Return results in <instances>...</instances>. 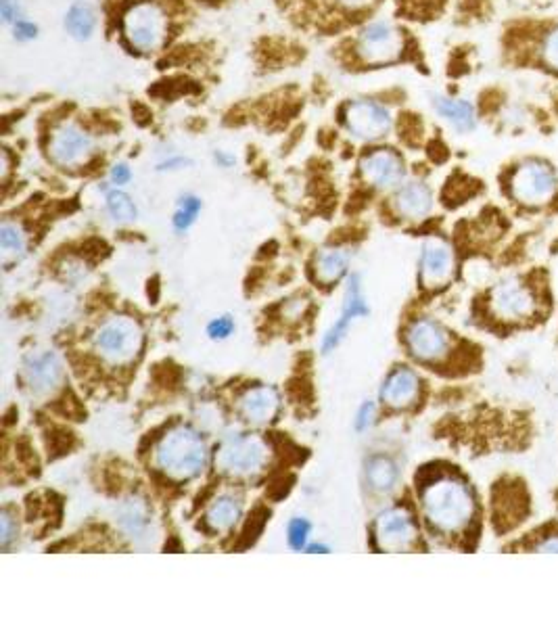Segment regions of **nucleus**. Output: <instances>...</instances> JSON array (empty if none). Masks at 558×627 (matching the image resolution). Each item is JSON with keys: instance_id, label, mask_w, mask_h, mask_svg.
Masks as SVG:
<instances>
[{"instance_id": "2", "label": "nucleus", "mask_w": 558, "mask_h": 627, "mask_svg": "<svg viewBox=\"0 0 558 627\" xmlns=\"http://www.w3.org/2000/svg\"><path fill=\"white\" fill-rule=\"evenodd\" d=\"M207 458L205 439L191 427H174L161 437L155 450L157 467L178 481L199 477L207 467Z\"/></svg>"}, {"instance_id": "19", "label": "nucleus", "mask_w": 558, "mask_h": 627, "mask_svg": "<svg viewBox=\"0 0 558 627\" xmlns=\"http://www.w3.org/2000/svg\"><path fill=\"white\" fill-rule=\"evenodd\" d=\"M118 525L132 540H145L151 529L149 508L141 498H126L118 506Z\"/></svg>"}, {"instance_id": "6", "label": "nucleus", "mask_w": 558, "mask_h": 627, "mask_svg": "<svg viewBox=\"0 0 558 627\" xmlns=\"http://www.w3.org/2000/svg\"><path fill=\"white\" fill-rule=\"evenodd\" d=\"M124 34L138 51H155L166 36V17L153 3H138L124 15Z\"/></svg>"}, {"instance_id": "16", "label": "nucleus", "mask_w": 558, "mask_h": 627, "mask_svg": "<svg viewBox=\"0 0 558 627\" xmlns=\"http://www.w3.org/2000/svg\"><path fill=\"white\" fill-rule=\"evenodd\" d=\"M364 314H368V308L364 304L360 283H358V278H352L350 287H347V295H345V304H343L341 316H339V320L333 324V329L327 333V337H324V341H322L324 354H329L331 350H335V347L341 343V339L345 337L347 329H350L352 324L360 316H364Z\"/></svg>"}, {"instance_id": "30", "label": "nucleus", "mask_w": 558, "mask_h": 627, "mask_svg": "<svg viewBox=\"0 0 558 627\" xmlns=\"http://www.w3.org/2000/svg\"><path fill=\"white\" fill-rule=\"evenodd\" d=\"M310 523L306 519H293L287 529V540L293 550H304L310 536Z\"/></svg>"}, {"instance_id": "18", "label": "nucleus", "mask_w": 558, "mask_h": 627, "mask_svg": "<svg viewBox=\"0 0 558 627\" xmlns=\"http://www.w3.org/2000/svg\"><path fill=\"white\" fill-rule=\"evenodd\" d=\"M418 387H421V381H418L416 373H412L410 368H398V370H393L389 379L385 381L381 396H383V402H387L389 406L402 408L416 400Z\"/></svg>"}, {"instance_id": "8", "label": "nucleus", "mask_w": 558, "mask_h": 627, "mask_svg": "<svg viewBox=\"0 0 558 627\" xmlns=\"http://www.w3.org/2000/svg\"><path fill=\"white\" fill-rule=\"evenodd\" d=\"M538 301L533 291L521 281H506L492 293V310L498 318L515 322L536 314Z\"/></svg>"}, {"instance_id": "33", "label": "nucleus", "mask_w": 558, "mask_h": 627, "mask_svg": "<svg viewBox=\"0 0 558 627\" xmlns=\"http://www.w3.org/2000/svg\"><path fill=\"white\" fill-rule=\"evenodd\" d=\"M130 178H132V172H130V168H128L126 164L113 166V170H111V180H113V184H118V187H122V184L130 182Z\"/></svg>"}, {"instance_id": "23", "label": "nucleus", "mask_w": 558, "mask_h": 627, "mask_svg": "<svg viewBox=\"0 0 558 627\" xmlns=\"http://www.w3.org/2000/svg\"><path fill=\"white\" fill-rule=\"evenodd\" d=\"M350 260H352L350 249H345V247L327 249L324 253H320V258L316 262V274L322 283H335L347 272Z\"/></svg>"}, {"instance_id": "36", "label": "nucleus", "mask_w": 558, "mask_h": 627, "mask_svg": "<svg viewBox=\"0 0 558 627\" xmlns=\"http://www.w3.org/2000/svg\"><path fill=\"white\" fill-rule=\"evenodd\" d=\"M0 11H3L5 21H13L17 17V3L15 0H0Z\"/></svg>"}, {"instance_id": "29", "label": "nucleus", "mask_w": 558, "mask_h": 627, "mask_svg": "<svg viewBox=\"0 0 558 627\" xmlns=\"http://www.w3.org/2000/svg\"><path fill=\"white\" fill-rule=\"evenodd\" d=\"M540 57H542V63L546 67H550L552 72H558V26L552 28L544 40H542V49H540Z\"/></svg>"}, {"instance_id": "34", "label": "nucleus", "mask_w": 558, "mask_h": 627, "mask_svg": "<svg viewBox=\"0 0 558 627\" xmlns=\"http://www.w3.org/2000/svg\"><path fill=\"white\" fill-rule=\"evenodd\" d=\"M15 34L19 40H32L36 36V28L28 21H17L15 26Z\"/></svg>"}, {"instance_id": "27", "label": "nucleus", "mask_w": 558, "mask_h": 627, "mask_svg": "<svg viewBox=\"0 0 558 627\" xmlns=\"http://www.w3.org/2000/svg\"><path fill=\"white\" fill-rule=\"evenodd\" d=\"M107 209L118 222H132L136 218V205L124 191H111L107 195Z\"/></svg>"}, {"instance_id": "11", "label": "nucleus", "mask_w": 558, "mask_h": 627, "mask_svg": "<svg viewBox=\"0 0 558 627\" xmlns=\"http://www.w3.org/2000/svg\"><path fill=\"white\" fill-rule=\"evenodd\" d=\"M345 124L358 138L375 141V138H381L389 132L391 113L387 107L375 101H358L347 107Z\"/></svg>"}, {"instance_id": "32", "label": "nucleus", "mask_w": 558, "mask_h": 627, "mask_svg": "<svg viewBox=\"0 0 558 627\" xmlns=\"http://www.w3.org/2000/svg\"><path fill=\"white\" fill-rule=\"evenodd\" d=\"M372 416H375V406L366 402V404L360 408V412H358V418H356V429H358V431L368 429V427H370V423H372Z\"/></svg>"}, {"instance_id": "13", "label": "nucleus", "mask_w": 558, "mask_h": 627, "mask_svg": "<svg viewBox=\"0 0 558 627\" xmlns=\"http://www.w3.org/2000/svg\"><path fill=\"white\" fill-rule=\"evenodd\" d=\"M23 375H26V381L34 393H49L63 377L61 360L53 350L32 352L23 362Z\"/></svg>"}, {"instance_id": "20", "label": "nucleus", "mask_w": 558, "mask_h": 627, "mask_svg": "<svg viewBox=\"0 0 558 627\" xmlns=\"http://www.w3.org/2000/svg\"><path fill=\"white\" fill-rule=\"evenodd\" d=\"M433 205V195L427 184L423 182H408L395 195V207L398 212L410 220L425 218Z\"/></svg>"}, {"instance_id": "17", "label": "nucleus", "mask_w": 558, "mask_h": 627, "mask_svg": "<svg viewBox=\"0 0 558 627\" xmlns=\"http://www.w3.org/2000/svg\"><path fill=\"white\" fill-rule=\"evenodd\" d=\"M278 408H281V398H278V393L272 387L249 389L239 402V410L245 421L255 425L274 421Z\"/></svg>"}, {"instance_id": "31", "label": "nucleus", "mask_w": 558, "mask_h": 627, "mask_svg": "<svg viewBox=\"0 0 558 627\" xmlns=\"http://www.w3.org/2000/svg\"><path fill=\"white\" fill-rule=\"evenodd\" d=\"M232 331H235V320H232L230 316H220L209 322V327H207V335L212 339H226L232 335Z\"/></svg>"}, {"instance_id": "10", "label": "nucleus", "mask_w": 558, "mask_h": 627, "mask_svg": "<svg viewBox=\"0 0 558 627\" xmlns=\"http://www.w3.org/2000/svg\"><path fill=\"white\" fill-rule=\"evenodd\" d=\"M408 350L416 360L433 362L448 352L450 339L448 333L429 318L414 320L406 333Z\"/></svg>"}, {"instance_id": "26", "label": "nucleus", "mask_w": 558, "mask_h": 627, "mask_svg": "<svg viewBox=\"0 0 558 627\" xmlns=\"http://www.w3.org/2000/svg\"><path fill=\"white\" fill-rule=\"evenodd\" d=\"M0 247H3V260L11 262V260H19L23 253H26V235L17 224L5 222L3 228H0Z\"/></svg>"}, {"instance_id": "3", "label": "nucleus", "mask_w": 558, "mask_h": 627, "mask_svg": "<svg viewBox=\"0 0 558 627\" xmlns=\"http://www.w3.org/2000/svg\"><path fill=\"white\" fill-rule=\"evenodd\" d=\"M95 350L111 364H126L134 360L143 347V331L138 322L128 316L109 318L95 333Z\"/></svg>"}, {"instance_id": "21", "label": "nucleus", "mask_w": 558, "mask_h": 627, "mask_svg": "<svg viewBox=\"0 0 558 627\" xmlns=\"http://www.w3.org/2000/svg\"><path fill=\"white\" fill-rule=\"evenodd\" d=\"M241 515H243L241 500L232 494H222L212 504H209L207 513H205V521L214 531H230L239 523Z\"/></svg>"}, {"instance_id": "28", "label": "nucleus", "mask_w": 558, "mask_h": 627, "mask_svg": "<svg viewBox=\"0 0 558 627\" xmlns=\"http://www.w3.org/2000/svg\"><path fill=\"white\" fill-rule=\"evenodd\" d=\"M201 212V201L195 197H184L174 216V226L178 230H189Z\"/></svg>"}, {"instance_id": "7", "label": "nucleus", "mask_w": 558, "mask_h": 627, "mask_svg": "<svg viewBox=\"0 0 558 627\" xmlns=\"http://www.w3.org/2000/svg\"><path fill=\"white\" fill-rule=\"evenodd\" d=\"M358 53L366 63H389L402 53V34L391 23L377 21L362 30L358 40Z\"/></svg>"}, {"instance_id": "37", "label": "nucleus", "mask_w": 558, "mask_h": 627, "mask_svg": "<svg viewBox=\"0 0 558 627\" xmlns=\"http://www.w3.org/2000/svg\"><path fill=\"white\" fill-rule=\"evenodd\" d=\"M540 552H558V536H548L544 542L538 544Z\"/></svg>"}, {"instance_id": "14", "label": "nucleus", "mask_w": 558, "mask_h": 627, "mask_svg": "<svg viewBox=\"0 0 558 627\" xmlns=\"http://www.w3.org/2000/svg\"><path fill=\"white\" fill-rule=\"evenodd\" d=\"M362 174L364 178L375 184L379 189H391L398 184L404 176V161L398 153L389 149H379L362 159Z\"/></svg>"}, {"instance_id": "25", "label": "nucleus", "mask_w": 558, "mask_h": 627, "mask_svg": "<svg viewBox=\"0 0 558 627\" xmlns=\"http://www.w3.org/2000/svg\"><path fill=\"white\" fill-rule=\"evenodd\" d=\"M65 28H67L69 34H72L78 40L90 38L92 30H95V11H92V7L86 5V3L74 5L72 9L67 11Z\"/></svg>"}, {"instance_id": "22", "label": "nucleus", "mask_w": 558, "mask_h": 627, "mask_svg": "<svg viewBox=\"0 0 558 627\" xmlns=\"http://www.w3.org/2000/svg\"><path fill=\"white\" fill-rule=\"evenodd\" d=\"M433 105L439 111L441 118H446L456 130L469 132L475 128V107L469 101L437 97Z\"/></svg>"}, {"instance_id": "4", "label": "nucleus", "mask_w": 558, "mask_h": 627, "mask_svg": "<svg viewBox=\"0 0 558 627\" xmlns=\"http://www.w3.org/2000/svg\"><path fill=\"white\" fill-rule=\"evenodd\" d=\"M268 460V448L260 437L235 435L218 452V467L232 477L258 475Z\"/></svg>"}, {"instance_id": "24", "label": "nucleus", "mask_w": 558, "mask_h": 627, "mask_svg": "<svg viewBox=\"0 0 558 627\" xmlns=\"http://www.w3.org/2000/svg\"><path fill=\"white\" fill-rule=\"evenodd\" d=\"M366 479L372 490L377 492H391L395 483L400 479V471L395 467V462L385 456L370 458L366 464Z\"/></svg>"}, {"instance_id": "9", "label": "nucleus", "mask_w": 558, "mask_h": 627, "mask_svg": "<svg viewBox=\"0 0 558 627\" xmlns=\"http://www.w3.org/2000/svg\"><path fill=\"white\" fill-rule=\"evenodd\" d=\"M375 540L381 550L402 552L416 540V525L404 508H391L375 523Z\"/></svg>"}, {"instance_id": "38", "label": "nucleus", "mask_w": 558, "mask_h": 627, "mask_svg": "<svg viewBox=\"0 0 558 627\" xmlns=\"http://www.w3.org/2000/svg\"><path fill=\"white\" fill-rule=\"evenodd\" d=\"M339 3H341L343 7H347V9H362V7L370 5L372 0H339Z\"/></svg>"}, {"instance_id": "15", "label": "nucleus", "mask_w": 558, "mask_h": 627, "mask_svg": "<svg viewBox=\"0 0 558 627\" xmlns=\"http://www.w3.org/2000/svg\"><path fill=\"white\" fill-rule=\"evenodd\" d=\"M454 272V258L450 247L439 241L431 239L423 247L421 255V278L427 287H441L450 281Z\"/></svg>"}, {"instance_id": "12", "label": "nucleus", "mask_w": 558, "mask_h": 627, "mask_svg": "<svg viewBox=\"0 0 558 627\" xmlns=\"http://www.w3.org/2000/svg\"><path fill=\"white\" fill-rule=\"evenodd\" d=\"M51 157L63 168L80 166L92 151L90 136L76 124H61L51 138Z\"/></svg>"}, {"instance_id": "5", "label": "nucleus", "mask_w": 558, "mask_h": 627, "mask_svg": "<svg viewBox=\"0 0 558 627\" xmlns=\"http://www.w3.org/2000/svg\"><path fill=\"white\" fill-rule=\"evenodd\" d=\"M556 174L554 170L538 159H529L521 164L513 178H510V193L525 205H540L552 199L556 193Z\"/></svg>"}, {"instance_id": "1", "label": "nucleus", "mask_w": 558, "mask_h": 627, "mask_svg": "<svg viewBox=\"0 0 558 627\" xmlns=\"http://www.w3.org/2000/svg\"><path fill=\"white\" fill-rule=\"evenodd\" d=\"M421 502L427 523L446 536L460 533L475 515V500L469 485L450 475L437 477L425 485Z\"/></svg>"}, {"instance_id": "35", "label": "nucleus", "mask_w": 558, "mask_h": 627, "mask_svg": "<svg viewBox=\"0 0 558 627\" xmlns=\"http://www.w3.org/2000/svg\"><path fill=\"white\" fill-rule=\"evenodd\" d=\"M13 538H15V533H13V525H11V515L5 510L3 513V546L9 548Z\"/></svg>"}]
</instances>
